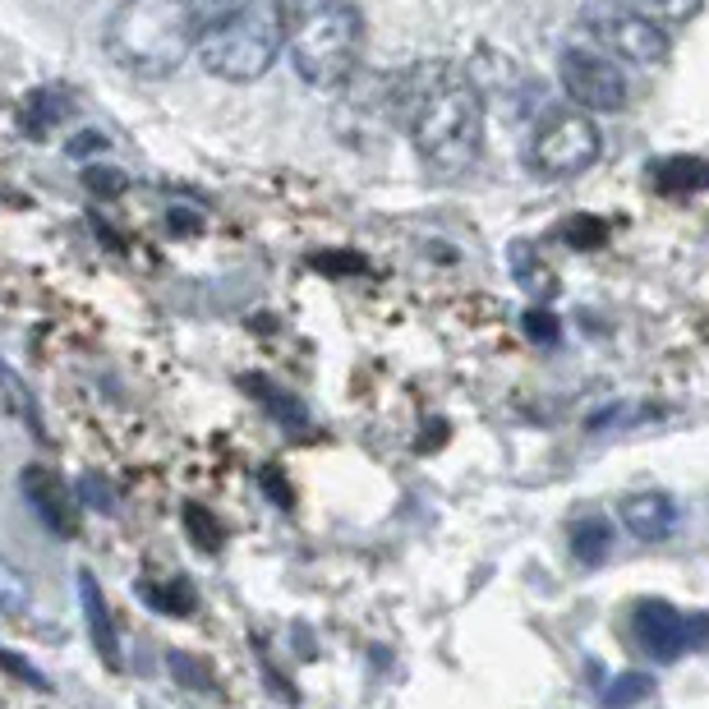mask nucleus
Returning a JSON list of instances; mask_svg holds the SVG:
<instances>
[{
	"label": "nucleus",
	"instance_id": "1",
	"mask_svg": "<svg viewBox=\"0 0 709 709\" xmlns=\"http://www.w3.org/2000/svg\"><path fill=\"white\" fill-rule=\"evenodd\" d=\"M414 153L437 176H461L484 153V88L461 65H424L401 88Z\"/></svg>",
	"mask_w": 709,
	"mask_h": 709
},
{
	"label": "nucleus",
	"instance_id": "2",
	"mask_svg": "<svg viewBox=\"0 0 709 709\" xmlns=\"http://www.w3.org/2000/svg\"><path fill=\"white\" fill-rule=\"evenodd\" d=\"M199 60L226 83H254L286 41V0H199Z\"/></svg>",
	"mask_w": 709,
	"mask_h": 709
},
{
	"label": "nucleus",
	"instance_id": "3",
	"mask_svg": "<svg viewBox=\"0 0 709 709\" xmlns=\"http://www.w3.org/2000/svg\"><path fill=\"white\" fill-rule=\"evenodd\" d=\"M199 0H124L107 24V56L124 74L166 79L199 51Z\"/></svg>",
	"mask_w": 709,
	"mask_h": 709
},
{
	"label": "nucleus",
	"instance_id": "4",
	"mask_svg": "<svg viewBox=\"0 0 709 709\" xmlns=\"http://www.w3.org/2000/svg\"><path fill=\"white\" fill-rule=\"evenodd\" d=\"M286 51L309 88H346L364 51V19L354 0H290Z\"/></svg>",
	"mask_w": 709,
	"mask_h": 709
},
{
	"label": "nucleus",
	"instance_id": "5",
	"mask_svg": "<svg viewBox=\"0 0 709 709\" xmlns=\"http://www.w3.org/2000/svg\"><path fill=\"white\" fill-rule=\"evenodd\" d=\"M576 28H580V41L613 56L617 65L650 70V65H663L673 51V37L663 28V19L645 14L636 5H622V0H590V5H580Z\"/></svg>",
	"mask_w": 709,
	"mask_h": 709
},
{
	"label": "nucleus",
	"instance_id": "6",
	"mask_svg": "<svg viewBox=\"0 0 709 709\" xmlns=\"http://www.w3.org/2000/svg\"><path fill=\"white\" fill-rule=\"evenodd\" d=\"M599 153H603V134L590 120V111H580V107L544 111V120H534L530 143H526L530 171L549 176V180H567V176L590 171Z\"/></svg>",
	"mask_w": 709,
	"mask_h": 709
},
{
	"label": "nucleus",
	"instance_id": "7",
	"mask_svg": "<svg viewBox=\"0 0 709 709\" xmlns=\"http://www.w3.org/2000/svg\"><path fill=\"white\" fill-rule=\"evenodd\" d=\"M562 88H567L572 107L580 111H622L627 107V74H622V65L613 56H603L599 47H590V41H580V47H567L562 51Z\"/></svg>",
	"mask_w": 709,
	"mask_h": 709
},
{
	"label": "nucleus",
	"instance_id": "8",
	"mask_svg": "<svg viewBox=\"0 0 709 709\" xmlns=\"http://www.w3.org/2000/svg\"><path fill=\"white\" fill-rule=\"evenodd\" d=\"M19 489H24V497L33 503V512L47 520V526L56 534H65V539H79L83 530V520H79V503H74V493L70 484L60 479L56 470L47 466H28L24 474H19Z\"/></svg>",
	"mask_w": 709,
	"mask_h": 709
},
{
	"label": "nucleus",
	"instance_id": "9",
	"mask_svg": "<svg viewBox=\"0 0 709 709\" xmlns=\"http://www.w3.org/2000/svg\"><path fill=\"white\" fill-rule=\"evenodd\" d=\"M636 640H640L659 663L682 659L686 650H692V636H686V613H677L673 603H663V599L636 603Z\"/></svg>",
	"mask_w": 709,
	"mask_h": 709
},
{
	"label": "nucleus",
	"instance_id": "10",
	"mask_svg": "<svg viewBox=\"0 0 709 709\" xmlns=\"http://www.w3.org/2000/svg\"><path fill=\"white\" fill-rule=\"evenodd\" d=\"M617 516H622V526L640 539V544H663V539L677 530V520H682V512H677V503L669 493H627V497H622V507H617Z\"/></svg>",
	"mask_w": 709,
	"mask_h": 709
},
{
	"label": "nucleus",
	"instance_id": "11",
	"mask_svg": "<svg viewBox=\"0 0 709 709\" xmlns=\"http://www.w3.org/2000/svg\"><path fill=\"white\" fill-rule=\"evenodd\" d=\"M79 603H83V622H88V636H93V650L101 654V663L116 673L120 669V636H116V622H111V609L107 599L97 590V576L93 572H79Z\"/></svg>",
	"mask_w": 709,
	"mask_h": 709
},
{
	"label": "nucleus",
	"instance_id": "12",
	"mask_svg": "<svg viewBox=\"0 0 709 709\" xmlns=\"http://www.w3.org/2000/svg\"><path fill=\"white\" fill-rule=\"evenodd\" d=\"M609 549H613V520L609 516L590 512V516H576L572 520V553H576V562L599 567V562L609 557Z\"/></svg>",
	"mask_w": 709,
	"mask_h": 709
},
{
	"label": "nucleus",
	"instance_id": "13",
	"mask_svg": "<svg viewBox=\"0 0 709 709\" xmlns=\"http://www.w3.org/2000/svg\"><path fill=\"white\" fill-rule=\"evenodd\" d=\"M74 111V101L65 97V93H51V88H41V93H33L28 101H24V130H28V139H47L60 120H65Z\"/></svg>",
	"mask_w": 709,
	"mask_h": 709
},
{
	"label": "nucleus",
	"instance_id": "14",
	"mask_svg": "<svg viewBox=\"0 0 709 709\" xmlns=\"http://www.w3.org/2000/svg\"><path fill=\"white\" fill-rule=\"evenodd\" d=\"M139 599L148 603V609H157V613H166V617H190L194 609H199V594H194V586L184 576H171V586H139Z\"/></svg>",
	"mask_w": 709,
	"mask_h": 709
},
{
	"label": "nucleus",
	"instance_id": "15",
	"mask_svg": "<svg viewBox=\"0 0 709 709\" xmlns=\"http://www.w3.org/2000/svg\"><path fill=\"white\" fill-rule=\"evenodd\" d=\"M654 184L669 194L682 190H709V166L700 157H673V161H659L654 166Z\"/></svg>",
	"mask_w": 709,
	"mask_h": 709
},
{
	"label": "nucleus",
	"instance_id": "16",
	"mask_svg": "<svg viewBox=\"0 0 709 709\" xmlns=\"http://www.w3.org/2000/svg\"><path fill=\"white\" fill-rule=\"evenodd\" d=\"M33 609V586L14 562L0 553V617H24Z\"/></svg>",
	"mask_w": 709,
	"mask_h": 709
},
{
	"label": "nucleus",
	"instance_id": "17",
	"mask_svg": "<svg viewBox=\"0 0 709 709\" xmlns=\"http://www.w3.org/2000/svg\"><path fill=\"white\" fill-rule=\"evenodd\" d=\"M650 673H617L609 686L599 692V700H603V709H632V705H640L645 696H650Z\"/></svg>",
	"mask_w": 709,
	"mask_h": 709
},
{
	"label": "nucleus",
	"instance_id": "18",
	"mask_svg": "<svg viewBox=\"0 0 709 709\" xmlns=\"http://www.w3.org/2000/svg\"><path fill=\"white\" fill-rule=\"evenodd\" d=\"M166 669H171V677L180 682V686H190V692H213V669L199 659V654H190V650H171L166 654Z\"/></svg>",
	"mask_w": 709,
	"mask_h": 709
},
{
	"label": "nucleus",
	"instance_id": "19",
	"mask_svg": "<svg viewBox=\"0 0 709 709\" xmlns=\"http://www.w3.org/2000/svg\"><path fill=\"white\" fill-rule=\"evenodd\" d=\"M184 534L194 539V549H207V553L221 549V526H217V516L207 512L203 503H190V507H184Z\"/></svg>",
	"mask_w": 709,
	"mask_h": 709
},
{
	"label": "nucleus",
	"instance_id": "20",
	"mask_svg": "<svg viewBox=\"0 0 709 709\" xmlns=\"http://www.w3.org/2000/svg\"><path fill=\"white\" fill-rule=\"evenodd\" d=\"M83 184H88V194H97V199H116V194H124L130 190V176L124 171H116V166H88L83 171Z\"/></svg>",
	"mask_w": 709,
	"mask_h": 709
},
{
	"label": "nucleus",
	"instance_id": "21",
	"mask_svg": "<svg viewBox=\"0 0 709 709\" xmlns=\"http://www.w3.org/2000/svg\"><path fill=\"white\" fill-rule=\"evenodd\" d=\"M567 240H572V249H599L609 240V226L599 217H576V221H567Z\"/></svg>",
	"mask_w": 709,
	"mask_h": 709
},
{
	"label": "nucleus",
	"instance_id": "22",
	"mask_svg": "<svg viewBox=\"0 0 709 709\" xmlns=\"http://www.w3.org/2000/svg\"><path fill=\"white\" fill-rule=\"evenodd\" d=\"M79 497L88 507H97V512H116V493H111V484L101 474H83L79 479Z\"/></svg>",
	"mask_w": 709,
	"mask_h": 709
},
{
	"label": "nucleus",
	"instance_id": "23",
	"mask_svg": "<svg viewBox=\"0 0 709 709\" xmlns=\"http://www.w3.org/2000/svg\"><path fill=\"white\" fill-rule=\"evenodd\" d=\"M0 669H5L10 677H19V682H28V686H37V692H47V677H41L28 659H19V654H10L5 645H0Z\"/></svg>",
	"mask_w": 709,
	"mask_h": 709
},
{
	"label": "nucleus",
	"instance_id": "24",
	"mask_svg": "<svg viewBox=\"0 0 709 709\" xmlns=\"http://www.w3.org/2000/svg\"><path fill=\"white\" fill-rule=\"evenodd\" d=\"M166 226H171V236H199L203 217L194 213V207H171V213H166Z\"/></svg>",
	"mask_w": 709,
	"mask_h": 709
},
{
	"label": "nucleus",
	"instance_id": "25",
	"mask_svg": "<svg viewBox=\"0 0 709 709\" xmlns=\"http://www.w3.org/2000/svg\"><path fill=\"white\" fill-rule=\"evenodd\" d=\"M526 332L534 341H557V319L549 314V309H530L526 314Z\"/></svg>",
	"mask_w": 709,
	"mask_h": 709
},
{
	"label": "nucleus",
	"instance_id": "26",
	"mask_svg": "<svg viewBox=\"0 0 709 709\" xmlns=\"http://www.w3.org/2000/svg\"><path fill=\"white\" fill-rule=\"evenodd\" d=\"M314 267H323V273H360L364 259L360 254H323V259H314Z\"/></svg>",
	"mask_w": 709,
	"mask_h": 709
},
{
	"label": "nucleus",
	"instance_id": "27",
	"mask_svg": "<svg viewBox=\"0 0 709 709\" xmlns=\"http://www.w3.org/2000/svg\"><path fill=\"white\" fill-rule=\"evenodd\" d=\"M101 148H107V139H101V134H79V139H70V157H88V153H101Z\"/></svg>",
	"mask_w": 709,
	"mask_h": 709
},
{
	"label": "nucleus",
	"instance_id": "28",
	"mask_svg": "<svg viewBox=\"0 0 709 709\" xmlns=\"http://www.w3.org/2000/svg\"><path fill=\"white\" fill-rule=\"evenodd\" d=\"M263 489L277 507H290V489H286V479H277V470H263Z\"/></svg>",
	"mask_w": 709,
	"mask_h": 709
}]
</instances>
